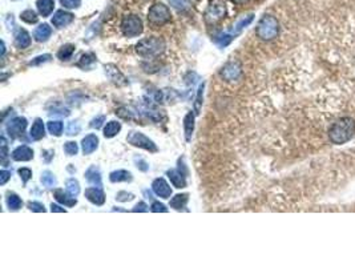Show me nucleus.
<instances>
[{"label":"nucleus","mask_w":355,"mask_h":266,"mask_svg":"<svg viewBox=\"0 0 355 266\" xmlns=\"http://www.w3.org/2000/svg\"><path fill=\"white\" fill-rule=\"evenodd\" d=\"M355 135V120L353 118H342L334 122L328 129V139L335 145L346 144Z\"/></svg>","instance_id":"obj_1"},{"label":"nucleus","mask_w":355,"mask_h":266,"mask_svg":"<svg viewBox=\"0 0 355 266\" xmlns=\"http://www.w3.org/2000/svg\"><path fill=\"white\" fill-rule=\"evenodd\" d=\"M257 36L264 41L274 40L279 35V22L271 15L262 16L256 30Z\"/></svg>","instance_id":"obj_2"},{"label":"nucleus","mask_w":355,"mask_h":266,"mask_svg":"<svg viewBox=\"0 0 355 266\" xmlns=\"http://www.w3.org/2000/svg\"><path fill=\"white\" fill-rule=\"evenodd\" d=\"M164 50H165V41L160 37H147L140 40L136 45V52L140 56H145V58L157 56L162 54Z\"/></svg>","instance_id":"obj_3"},{"label":"nucleus","mask_w":355,"mask_h":266,"mask_svg":"<svg viewBox=\"0 0 355 266\" xmlns=\"http://www.w3.org/2000/svg\"><path fill=\"white\" fill-rule=\"evenodd\" d=\"M171 11H169L167 5L161 4V3L152 5L150 9H149L148 22L152 26H164V24L171 22Z\"/></svg>","instance_id":"obj_4"},{"label":"nucleus","mask_w":355,"mask_h":266,"mask_svg":"<svg viewBox=\"0 0 355 266\" xmlns=\"http://www.w3.org/2000/svg\"><path fill=\"white\" fill-rule=\"evenodd\" d=\"M121 31L126 37L139 36L143 32V22L136 15H128L124 16L121 22Z\"/></svg>","instance_id":"obj_5"},{"label":"nucleus","mask_w":355,"mask_h":266,"mask_svg":"<svg viewBox=\"0 0 355 266\" xmlns=\"http://www.w3.org/2000/svg\"><path fill=\"white\" fill-rule=\"evenodd\" d=\"M126 140L133 147H139V148H143L145 150H149V152H157L158 148L157 145L154 144L149 137L144 135V133H141V132H136V131H132L129 132V135L126 137Z\"/></svg>","instance_id":"obj_6"},{"label":"nucleus","mask_w":355,"mask_h":266,"mask_svg":"<svg viewBox=\"0 0 355 266\" xmlns=\"http://www.w3.org/2000/svg\"><path fill=\"white\" fill-rule=\"evenodd\" d=\"M221 77L224 79L225 82H234V80H238V77L241 76V65L238 63H228L225 65L220 72Z\"/></svg>","instance_id":"obj_7"},{"label":"nucleus","mask_w":355,"mask_h":266,"mask_svg":"<svg viewBox=\"0 0 355 266\" xmlns=\"http://www.w3.org/2000/svg\"><path fill=\"white\" fill-rule=\"evenodd\" d=\"M26 128H27V120L24 118H12L9 124L7 125V131H8V135L11 137H20V136L24 133L26 131Z\"/></svg>","instance_id":"obj_8"},{"label":"nucleus","mask_w":355,"mask_h":266,"mask_svg":"<svg viewBox=\"0 0 355 266\" xmlns=\"http://www.w3.org/2000/svg\"><path fill=\"white\" fill-rule=\"evenodd\" d=\"M225 14H226V8L225 4L222 3H214L207 8V14H205V19L207 23H216L221 19H224Z\"/></svg>","instance_id":"obj_9"},{"label":"nucleus","mask_w":355,"mask_h":266,"mask_svg":"<svg viewBox=\"0 0 355 266\" xmlns=\"http://www.w3.org/2000/svg\"><path fill=\"white\" fill-rule=\"evenodd\" d=\"M152 189L154 193L157 194L158 197H161V199H171L172 188L164 178H156V180L153 181Z\"/></svg>","instance_id":"obj_10"},{"label":"nucleus","mask_w":355,"mask_h":266,"mask_svg":"<svg viewBox=\"0 0 355 266\" xmlns=\"http://www.w3.org/2000/svg\"><path fill=\"white\" fill-rule=\"evenodd\" d=\"M73 19H75V16H73L71 12H67V11H64V9H60V11H58V12L54 15V18H52V24H54L55 27L63 28L65 27V26H68V24H71V23L73 22Z\"/></svg>","instance_id":"obj_11"},{"label":"nucleus","mask_w":355,"mask_h":266,"mask_svg":"<svg viewBox=\"0 0 355 266\" xmlns=\"http://www.w3.org/2000/svg\"><path fill=\"white\" fill-rule=\"evenodd\" d=\"M12 158L15 161H30L33 158V150L27 145H22L12 152Z\"/></svg>","instance_id":"obj_12"},{"label":"nucleus","mask_w":355,"mask_h":266,"mask_svg":"<svg viewBox=\"0 0 355 266\" xmlns=\"http://www.w3.org/2000/svg\"><path fill=\"white\" fill-rule=\"evenodd\" d=\"M99 147V139L96 135H88L86 136L83 141H81V148L84 154H90L93 153L94 150Z\"/></svg>","instance_id":"obj_13"},{"label":"nucleus","mask_w":355,"mask_h":266,"mask_svg":"<svg viewBox=\"0 0 355 266\" xmlns=\"http://www.w3.org/2000/svg\"><path fill=\"white\" fill-rule=\"evenodd\" d=\"M86 197L94 205H103L105 203V194L100 188H88L86 190Z\"/></svg>","instance_id":"obj_14"},{"label":"nucleus","mask_w":355,"mask_h":266,"mask_svg":"<svg viewBox=\"0 0 355 266\" xmlns=\"http://www.w3.org/2000/svg\"><path fill=\"white\" fill-rule=\"evenodd\" d=\"M168 177L169 180L173 184V186H176L177 189H181V188H185L186 186V180H185V175L181 173L180 171H176V169H171L168 171Z\"/></svg>","instance_id":"obj_15"},{"label":"nucleus","mask_w":355,"mask_h":266,"mask_svg":"<svg viewBox=\"0 0 355 266\" xmlns=\"http://www.w3.org/2000/svg\"><path fill=\"white\" fill-rule=\"evenodd\" d=\"M55 199L58 200L59 203L63 204V205H65V207H75L77 204V200L75 199V196H72V194L69 193H65V192L61 189L55 190Z\"/></svg>","instance_id":"obj_16"},{"label":"nucleus","mask_w":355,"mask_h":266,"mask_svg":"<svg viewBox=\"0 0 355 266\" xmlns=\"http://www.w3.org/2000/svg\"><path fill=\"white\" fill-rule=\"evenodd\" d=\"M15 45L20 48V50H24V48H28L31 45V36L26 30H19L15 35Z\"/></svg>","instance_id":"obj_17"},{"label":"nucleus","mask_w":355,"mask_h":266,"mask_svg":"<svg viewBox=\"0 0 355 266\" xmlns=\"http://www.w3.org/2000/svg\"><path fill=\"white\" fill-rule=\"evenodd\" d=\"M51 35H52V28H51L48 24H40V26L35 30V32H33V37H35V40L39 41V43L47 41L50 39Z\"/></svg>","instance_id":"obj_18"},{"label":"nucleus","mask_w":355,"mask_h":266,"mask_svg":"<svg viewBox=\"0 0 355 266\" xmlns=\"http://www.w3.org/2000/svg\"><path fill=\"white\" fill-rule=\"evenodd\" d=\"M86 178L89 184L96 185V186H101V173H100L97 167L92 165V167L86 172Z\"/></svg>","instance_id":"obj_19"},{"label":"nucleus","mask_w":355,"mask_h":266,"mask_svg":"<svg viewBox=\"0 0 355 266\" xmlns=\"http://www.w3.org/2000/svg\"><path fill=\"white\" fill-rule=\"evenodd\" d=\"M31 137L33 140H41L45 136V129H44V122L41 118H36L33 125L31 128Z\"/></svg>","instance_id":"obj_20"},{"label":"nucleus","mask_w":355,"mask_h":266,"mask_svg":"<svg viewBox=\"0 0 355 266\" xmlns=\"http://www.w3.org/2000/svg\"><path fill=\"white\" fill-rule=\"evenodd\" d=\"M36 5L41 16L45 18V16H50L52 14V11L55 8V1L54 0H37Z\"/></svg>","instance_id":"obj_21"},{"label":"nucleus","mask_w":355,"mask_h":266,"mask_svg":"<svg viewBox=\"0 0 355 266\" xmlns=\"http://www.w3.org/2000/svg\"><path fill=\"white\" fill-rule=\"evenodd\" d=\"M184 131H185V139L186 141L192 140V135L194 131V115L189 112L184 118Z\"/></svg>","instance_id":"obj_22"},{"label":"nucleus","mask_w":355,"mask_h":266,"mask_svg":"<svg viewBox=\"0 0 355 266\" xmlns=\"http://www.w3.org/2000/svg\"><path fill=\"white\" fill-rule=\"evenodd\" d=\"M109 180L112 182H126V181H132V175L131 172L124 171V169H120V171H115L111 173L109 176Z\"/></svg>","instance_id":"obj_23"},{"label":"nucleus","mask_w":355,"mask_h":266,"mask_svg":"<svg viewBox=\"0 0 355 266\" xmlns=\"http://www.w3.org/2000/svg\"><path fill=\"white\" fill-rule=\"evenodd\" d=\"M121 131V124L118 121H109L107 126L104 128V136L107 139H112L115 136Z\"/></svg>","instance_id":"obj_24"},{"label":"nucleus","mask_w":355,"mask_h":266,"mask_svg":"<svg viewBox=\"0 0 355 266\" xmlns=\"http://www.w3.org/2000/svg\"><path fill=\"white\" fill-rule=\"evenodd\" d=\"M188 194H177V196H175V197L171 200V207H173V209H176V210H181V209H184L185 205L188 204Z\"/></svg>","instance_id":"obj_25"},{"label":"nucleus","mask_w":355,"mask_h":266,"mask_svg":"<svg viewBox=\"0 0 355 266\" xmlns=\"http://www.w3.org/2000/svg\"><path fill=\"white\" fill-rule=\"evenodd\" d=\"M96 61V55L94 54H86L81 56V59L79 60V63H77V67L79 68H89L92 64Z\"/></svg>","instance_id":"obj_26"},{"label":"nucleus","mask_w":355,"mask_h":266,"mask_svg":"<svg viewBox=\"0 0 355 266\" xmlns=\"http://www.w3.org/2000/svg\"><path fill=\"white\" fill-rule=\"evenodd\" d=\"M7 205H8L9 210H19L22 207L23 201L18 194H9L7 199Z\"/></svg>","instance_id":"obj_27"},{"label":"nucleus","mask_w":355,"mask_h":266,"mask_svg":"<svg viewBox=\"0 0 355 266\" xmlns=\"http://www.w3.org/2000/svg\"><path fill=\"white\" fill-rule=\"evenodd\" d=\"M75 52V47L71 44H67V45H63L58 52V58L60 60H68L71 56L73 55Z\"/></svg>","instance_id":"obj_28"},{"label":"nucleus","mask_w":355,"mask_h":266,"mask_svg":"<svg viewBox=\"0 0 355 266\" xmlns=\"http://www.w3.org/2000/svg\"><path fill=\"white\" fill-rule=\"evenodd\" d=\"M20 18H22V20L28 23V24H35L39 20V16H37V14L33 9H26L24 12H22Z\"/></svg>","instance_id":"obj_29"},{"label":"nucleus","mask_w":355,"mask_h":266,"mask_svg":"<svg viewBox=\"0 0 355 266\" xmlns=\"http://www.w3.org/2000/svg\"><path fill=\"white\" fill-rule=\"evenodd\" d=\"M41 182L44 186L47 188H52L56 185V177L54 176V173H51L50 171H45L43 172V175H41Z\"/></svg>","instance_id":"obj_30"},{"label":"nucleus","mask_w":355,"mask_h":266,"mask_svg":"<svg viewBox=\"0 0 355 266\" xmlns=\"http://www.w3.org/2000/svg\"><path fill=\"white\" fill-rule=\"evenodd\" d=\"M204 89H205V84H201L198 87L197 90V97H196V101H194V112L200 113L201 111V107H203V99H204Z\"/></svg>","instance_id":"obj_31"},{"label":"nucleus","mask_w":355,"mask_h":266,"mask_svg":"<svg viewBox=\"0 0 355 266\" xmlns=\"http://www.w3.org/2000/svg\"><path fill=\"white\" fill-rule=\"evenodd\" d=\"M67 192L69 194L75 196V197L80 193V185H79L77 180H75V178H69V180L67 181Z\"/></svg>","instance_id":"obj_32"},{"label":"nucleus","mask_w":355,"mask_h":266,"mask_svg":"<svg viewBox=\"0 0 355 266\" xmlns=\"http://www.w3.org/2000/svg\"><path fill=\"white\" fill-rule=\"evenodd\" d=\"M48 131L51 135L60 136L63 132V122L61 121H50L48 122Z\"/></svg>","instance_id":"obj_33"},{"label":"nucleus","mask_w":355,"mask_h":266,"mask_svg":"<svg viewBox=\"0 0 355 266\" xmlns=\"http://www.w3.org/2000/svg\"><path fill=\"white\" fill-rule=\"evenodd\" d=\"M80 131H81L80 122H79V121L68 122V126H67V135L68 136L79 135V133H80Z\"/></svg>","instance_id":"obj_34"},{"label":"nucleus","mask_w":355,"mask_h":266,"mask_svg":"<svg viewBox=\"0 0 355 266\" xmlns=\"http://www.w3.org/2000/svg\"><path fill=\"white\" fill-rule=\"evenodd\" d=\"M253 19H254V15H249V16H246V18H243L242 20H239V22L236 24V32L238 33V32L241 31L242 28L247 27V26H249V24L253 22Z\"/></svg>","instance_id":"obj_35"},{"label":"nucleus","mask_w":355,"mask_h":266,"mask_svg":"<svg viewBox=\"0 0 355 266\" xmlns=\"http://www.w3.org/2000/svg\"><path fill=\"white\" fill-rule=\"evenodd\" d=\"M64 150H65V153L68 156H75L77 153V150H79V147L75 141H68L67 144L64 145Z\"/></svg>","instance_id":"obj_36"},{"label":"nucleus","mask_w":355,"mask_h":266,"mask_svg":"<svg viewBox=\"0 0 355 266\" xmlns=\"http://www.w3.org/2000/svg\"><path fill=\"white\" fill-rule=\"evenodd\" d=\"M51 58H52V56L48 54L41 55V56H37V58H35L33 60H31V61H30V65H40L41 63L44 64V63H47V61H50Z\"/></svg>","instance_id":"obj_37"},{"label":"nucleus","mask_w":355,"mask_h":266,"mask_svg":"<svg viewBox=\"0 0 355 266\" xmlns=\"http://www.w3.org/2000/svg\"><path fill=\"white\" fill-rule=\"evenodd\" d=\"M135 199V196L132 193H128V192H118L116 196V200L117 201H120V203H125V201H132V200Z\"/></svg>","instance_id":"obj_38"},{"label":"nucleus","mask_w":355,"mask_h":266,"mask_svg":"<svg viewBox=\"0 0 355 266\" xmlns=\"http://www.w3.org/2000/svg\"><path fill=\"white\" fill-rule=\"evenodd\" d=\"M28 207H30V210H32V212H37V213L45 212L44 205L41 203H37V201H32V203L28 204Z\"/></svg>","instance_id":"obj_39"},{"label":"nucleus","mask_w":355,"mask_h":266,"mask_svg":"<svg viewBox=\"0 0 355 266\" xmlns=\"http://www.w3.org/2000/svg\"><path fill=\"white\" fill-rule=\"evenodd\" d=\"M60 3L65 8H77V7H80L81 0H60Z\"/></svg>","instance_id":"obj_40"},{"label":"nucleus","mask_w":355,"mask_h":266,"mask_svg":"<svg viewBox=\"0 0 355 266\" xmlns=\"http://www.w3.org/2000/svg\"><path fill=\"white\" fill-rule=\"evenodd\" d=\"M19 175L22 177L23 182L26 184V182L32 177V171L31 169H28V168H22V169H19Z\"/></svg>","instance_id":"obj_41"},{"label":"nucleus","mask_w":355,"mask_h":266,"mask_svg":"<svg viewBox=\"0 0 355 266\" xmlns=\"http://www.w3.org/2000/svg\"><path fill=\"white\" fill-rule=\"evenodd\" d=\"M105 121V116H97L96 118H93L92 121H90V126L92 128H94V129H99V128H101V125H103V122Z\"/></svg>","instance_id":"obj_42"},{"label":"nucleus","mask_w":355,"mask_h":266,"mask_svg":"<svg viewBox=\"0 0 355 266\" xmlns=\"http://www.w3.org/2000/svg\"><path fill=\"white\" fill-rule=\"evenodd\" d=\"M152 212H154V213H158V212L165 213V212H168V209H167V207L164 205V204L156 201V203H153V205H152Z\"/></svg>","instance_id":"obj_43"},{"label":"nucleus","mask_w":355,"mask_h":266,"mask_svg":"<svg viewBox=\"0 0 355 266\" xmlns=\"http://www.w3.org/2000/svg\"><path fill=\"white\" fill-rule=\"evenodd\" d=\"M135 161H136V163H137V168H139L140 171L147 172V171H148V169H149V165H148V164H147V163H145V161H144V160H143V158H139V160H137V157H136V158H135Z\"/></svg>","instance_id":"obj_44"},{"label":"nucleus","mask_w":355,"mask_h":266,"mask_svg":"<svg viewBox=\"0 0 355 266\" xmlns=\"http://www.w3.org/2000/svg\"><path fill=\"white\" fill-rule=\"evenodd\" d=\"M11 178V173L8 171H1L0 172V184L4 185L7 181Z\"/></svg>","instance_id":"obj_45"},{"label":"nucleus","mask_w":355,"mask_h":266,"mask_svg":"<svg viewBox=\"0 0 355 266\" xmlns=\"http://www.w3.org/2000/svg\"><path fill=\"white\" fill-rule=\"evenodd\" d=\"M132 210H133V212H148V207H147L145 203H139Z\"/></svg>","instance_id":"obj_46"},{"label":"nucleus","mask_w":355,"mask_h":266,"mask_svg":"<svg viewBox=\"0 0 355 266\" xmlns=\"http://www.w3.org/2000/svg\"><path fill=\"white\" fill-rule=\"evenodd\" d=\"M172 3V5H175L176 8H184L185 7V0H169Z\"/></svg>","instance_id":"obj_47"},{"label":"nucleus","mask_w":355,"mask_h":266,"mask_svg":"<svg viewBox=\"0 0 355 266\" xmlns=\"http://www.w3.org/2000/svg\"><path fill=\"white\" fill-rule=\"evenodd\" d=\"M51 210H52V212L65 213V209H64V207H59V205H54V204H52V205H51Z\"/></svg>","instance_id":"obj_48"},{"label":"nucleus","mask_w":355,"mask_h":266,"mask_svg":"<svg viewBox=\"0 0 355 266\" xmlns=\"http://www.w3.org/2000/svg\"><path fill=\"white\" fill-rule=\"evenodd\" d=\"M234 4H243V3H246L247 0H232Z\"/></svg>","instance_id":"obj_49"},{"label":"nucleus","mask_w":355,"mask_h":266,"mask_svg":"<svg viewBox=\"0 0 355 266\" xmlns=\"http://www.w3.org/2000/svg\"><path fill=\"white\" fill-rule=\"evenodd\" d=\"M5 54V45H4V41H1V56H4Z\"/></svg>","instance_id":"obj_50"}]
</instances>
